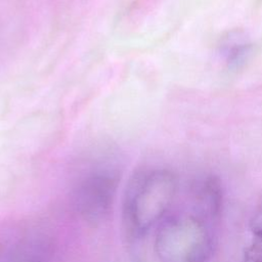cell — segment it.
<instances>
[{
  "label": "cell",
  "instance_id": "7",
  "mask_svg": "<svg viewBox=\"0 0 262 262\" xmlns=\"http://www.w3.org/2000/svg\"><path fill=\"white\" fill-rule=\"evenodd\" d=\"M245 262H262V237H253L245 250Z\"/></svg>",
  "mask_w": 262,
  "mask_h": 262
},
{
  "label": "cell",
  "instance_id": "6",
  "mask_svg": "<svg viewBox=\"0 0 262 262\" xmlns=\"http://www.w3.org/2000/svg\"><path fill=\"white\" fill-rule=\"evenodd\" d=\"M220 52L228 67L238 68L248 60L252 52V45L245 36L236 34L225 39Z\"/></svg>",
  "mask_w": 262,
  "mask_h": 262
},
{
  "label": "cell",
  "instance_id": "2",
  "mask_svg": "<svg viewBox=\"0 0 262 262\" xmlns=\"http://www.w3.org/2000/svg\"><path fill=\"white\" fill-rule=\"evenodd\" d=\"M214 245L211 224L195 214L166 217L155 238V251L161 262H208Z\"/></svg>",
  "mask_w": 262,
  "mask_h": 262
},
{
  "label": "cell",
  "instance_id": "4",
  "mask_svg": "<svg viewBox=\"0 0 262 262\" xmlns=\"http://www.w3.org/2000/svg\"><path fill=\"white\" fill-rule=\"evenodd\" d=\"M55 246L48 233L20 229L0 236V262H53Z\"/></svg>",
  "mask_w": 262,
  "mask_h": 262
},
{
  "label": "cell",
  "instance_id": "8",
  "mask_svg": "<svg viewBox=\"0 0 262 262\" xmlns=\"http://www.w3.org/2000/svg\"><path fill=\"white\" fill-rule=\"evenodd\" d=\"M249 226L253 237H262V204L254 211Z\"/></svg>",
  "mask_w": 262,
  "mask_h": 262
},
{
  "label": "cell",
  "instance_id": "5",
  "mask_svg": "<svg viewBox=\"0 0 262 262\" xmlns=\"http://www.w3.org/2000/svg\"><path fill=\"white\" fill-rule=\"evenodd\" d=\"M222 192L221 184L214 176H207L196 181L191 191L193 214L210 224L217 220L222 210Z\"/></svg>",
  "mask_w": 262,
  "mask_h": 262
},
{
  "label": "cell",
  "instance_id": "1",
  "mask_svg": "<svg viewBox=\"0 0 262 262\" xmlns=\"http://www.w3.org/2000/svg\"><path fill=\"white\" fill-rule=\"evenodd\" d=\"M176 191L177 178L170 170L152 169L137 174L129 184L124 203L123 219L128 235L141 237L161 223Z\"/></svg>",
  "mask_w": 262,
  "mask_h": 262
},
{
  "label": "cell",
  "instance_id": "3",
  "mask_svg": "<svg viewBox=\"0 0 262 262\" xmlns=\"http://www.w3.org/2000/svg\"><path fill=\"white\" fill-rule=\"evenodd\" d=\"M119 173L110 167H97L82 175L72 190V203L82 220L97 225L110 215L118 185Z\"/></svg>",
  "mask_w": 262,
  "mask_h": 262
}]
</instances>
